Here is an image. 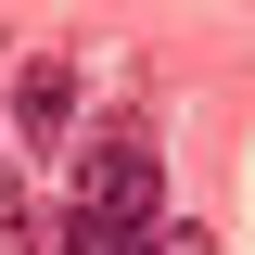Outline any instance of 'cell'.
Segmentation results:
<instances>
[{
  "label": "cell",
  "instance_id": "7a4b0ae2",
  "mask_svg": "<svg viewBox=\"0 0 255 255\" xmlns=\"http://www.w3.org/2000/svg\"><path fill=\"white\" fill-rule=\"evenodd\" d=\"M77 115H90L77 51H26V64H0V153L26 166V179L64 153V140H77Z\"/></svg>",
  "mask_w": 255,
  "mask_h": 255
},
{
  "label": "cell",
  "instance_id": "6da1fadb",
  "mask_svg": "<svg viewBox=\"0 0 255 255\" xmlns=\"http://www.w3.org/2000/svg\"><path fill=\"white\" fill-rule=\"evenodd\" d=\"M153 230H166V153L140 115H115L64 153V204L26 230V255H153Z\"/></svg>",
  "mask_w": 255,
  "mask_h": 255
},
{
  "label": "cell",
  "instance_id": "3957f363",
  "mask_svg": "<svg viewBox=\"0 0 255 255\" xmlns=\"http://www.w3.org/2000/svg\"><path fill=\"white\" fill-rule=\"evenodd\" d=\"M153 255H217V230H204V217H166V230H153Z\"/></svg>",
  "mask_w": 255,
  "mask_h": 255
}]
</instances>
